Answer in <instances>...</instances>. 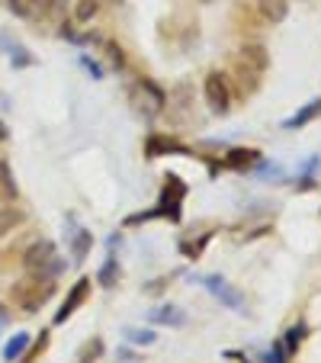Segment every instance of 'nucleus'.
I'll list each match as a JSON object with an SVG mask.
<instances>
[{"mask_svg":"<svg viewBox=\"0 0 321 363\" xmlns=\"http://www.w3.org/2000/svg\"><path fill=\"white\" fill-rule=\"evenodd\" d=\"M87 296H90V277H81V280L71 286V293L64 296V306L55 312V325H64V322H68V318L74 315L77 308L84 306V299H87Z\"/></svg>","mask_w":321,"mask_h":363,"instance_id":"obj_8","label":"nucleus"},{"mask_svg":"<svg viewBox=\"0 0 321 363\" xmlns=\"http://www.w3.org/2000/svg\"><path fill=\"white\" fill-rule=\"evenodd\" d=\"M148 318L154 325H167V328H180V325H186V315H184V308L177 306H161V308H151Z\"/></svg>","mask_w":321,"mask_h":363,"instance_id":"obj_12","label":"nucleus"},{"mask_svg":"<svg viewBox=\"0 0 321 363\" xmlns=\"http://www.w3.org/2000/svg\"><path fill=\"white\" fill-rule=\"evenodd\" d=\"M26 347H29V335H26V331H20V335H13L7 341V347H4V360H7V363L20 360V357L26 354Z\"/></svg>","mask_w":321,"mask_h":363,"instance_id":"obj_17","label":"nucleus"},{"mask_svg":"<svg viewBox=\"0 0 321 363\" xmlns=\"http://www.w3.org/2000/svg\"><path fill=\"white\" fill-rule=\"evenodd\" d=\"M96 13H100V0H77V7H74L77 23H90Z\"/></svg>","mask_w":321,"mask_h":363,"instance_id":"obj_21","label":"nucleus"},{"mask_svg":"<svg viewBox=\"0 0 321 363\" xmlns=\"http://www.w3.org/2000/svg\"><path fill=\"white\" fill-rule=\"evenodd\" d=\"M4 318H7V308H4V306H0V322H4Z\"/></svg>","mask_w":321,"mask_h":363,"instance_id":"obj_30","label":"nucleus"},{"mask_svg":"<svg viewBox=\"0 0 321 363\" xmlns=\"http://www.w3.org/2000/svg\"><path fill=\"white\" fill-rule=\"evenodd\" d=\"M205 4H209V0H205Z\"/></svg>","mask_w":321,"mask_h":363,"instance_id":"obj_31","label":"nucleus"},{"mask_svg":"<svg viewBox=\"0 0 321 363\" xmlns=\"http://www.w3.org/2000/svg\"><path fill=\"white\" fill-rule=\"evenodd\" d=\"M23 16L33 23H58L64 20V0H23Z\"/></svg>","mask_w":321,"mask_h":363,"instance_id":"obj_6","label":"nucleus"},{"mask_svg":"<svg viewBox=\"0 0 321 363\" xmlns=\"http://www.w3.org/2000/svg\"><path fill=\"white\" fill-rule=\"evenodd\" d=\"M106 48H110V62L113 65H116V68H123V48H119V45H106Z\"/></svg>","mask_w":321,"mask_h":363,"instance_id":"obj_27","label":"nucleus"},{"mask_svg":"<svg viewBox=\"0 0 321 363\" xmlns=\"http://www.w3.org/2000/svg\"><path fill=\"white\" fill-rule=\"evenodd\" d=\"M302 337H305V325H293V328L286 331V341H283V344H286L289 354H293V350L302 344Z\"/></svg>","mask_w":321,"mask_h":363,"instance_id":"obj_23","label":"nucleus"},{"mask_svg":"<svg viewBox=\"0 0 321 363\" xmlns=\"http://www.w3.org/2000/svg\"><path fill=\"white\" fill-rule=\"evenodd\" d=\"M203 283L205 289H209L212 296H215V299L222 302V306L225 308H235V312H244V296L238 293V289L232 286V283L225 280V277H219V274H209V277H203Z\"/></svg>","mask_w":321,"mask_h":363,"instance_id":"obj_5","label":"nucleus"},{"mask_svg":"<svg viewBox=\"0 0 321 363\" xmlns=\"http://www.w3.org/2000/svg\"><path fill=\"white\" fill-rule=\"evenodd\" d=\"M203 94H205V103H209L212 113L225 116V113L232 110V87H228V77H225V74H219V71L205 74Z\"/></svg>","mask_w":321,"mask_h":363,"instance_id":"obj_4","label":"nucleus"},{"mask_svg":"<svg viewBox=\"0 0 321 363\" xmlns=\"http://www.w3.org/2000/svg\"><path fill=\"white\" fill-rule=\"evenodd\" d=\"M321 116V96L318 100H308L305 106H302L295 116H289V119H283V129H289V132H295V129H302V125H308L312 119H318Z\"/></svg>","mask_w":321,"mask_h":363,"instance_id":"obj_10","label":"nucleus"},{"mask_svg":"<svg viewBox=\"0 0 321 363\" xmlns=\"http://www.w3.org/2000/svg\"><path fill=\"white\" fill-rule=\"evenodd\" d=\"M123 335H125V341L138 344V347H151V344H157V335L151 328H125Z\"/></svg>","mask_w":321,"mask_h":363,"instance_id":"obj_20","label":"nucleus"},{"mask_svg":"<svg viewBox=\"0 0 321 363\" xmlns=\"http://www.w3.org/2000/svg\"><path fill=\"white\" fill-rule=\"evenodd\" d=\"M7 7L13 10V13H20V16H23V0H7Z\"/></svg>","mask_w":321,"mask_h":363,"instance_id":"obj_28","label":"nucleus"},{"mask_svg":"<svg viewBox=\"0 0 321 363\" xmlns=\"http://www.w3.org/2000/svg\"><path fill=\"white\" fill-rule=\"evenodd\" d=\"M184 196H186V184L177 174H167V186H164V193H161V209H154V216H171V219L177 222Z\"/></svg>","mask_w":321,"mask_h":363,"instance_id":"obj_7","label":"nucleus"},{"mask_svg":"<svg viewBox=\"0 0 321 363\" xmlns=\"http://www.w3.org/2000/svg\"><path fill=\"white\" fill-rule=\"evenodd\" d=\"M103 354V341L100 337H94L90 344H84V350H81V357H77V363H96V357Z\"/></svg>","mask_w":321,"mask_h":363,"instance_id":"obj_22","label":"nucleus"},{"mask_svg":"<svg viewBox=\"0 0 321 363\" xmlns=\"http://www.w3.org/2000/svg\"><path fill=\"white\" fill-rule=\"evenodd\" d=\"M10 52H13V55H10V58H13V68H29V65L35 62L33 55H26V48H23V45H13Z\"/></svg>","mask_w":321,"mask_h":363,"instance_id":"obj_24","label":"nucleus"},{"mask_svg":"<svg viewBox=\"0 0 321 363\" xmlns=\"http://www.w3.org/2000/svg\"><path fill=\"white\" fill-rule=\"evenodd\" d=\"M55 293V280H45V277H23V280L13 283L10 289V299H13L16 308L23 312H39V306H45Z\"/></svg>","mask_w":321,"mask_h":363,"instance_id":"obj_2","label":"nucleus"},{"mask_svg":"<svg viewBox=\"0 0 321 363\" xmlns=\"http://www.w3.org/2000/svg\"><path fill=\"white\" fill-rule=\"evenodd\" d=\"M0 138H7V125L0 123Z\"/></svg>","mask_w":321,"mask_h":363,"instance_id":"obj_29","label":"nucleus"},{"mask_svg":"<svg viewBox=\"0 0 321 363\" xmlns=\"http://www.w3.org/2000/svg\"><path fill=\"white\" fill-rule=\"evenodd\" d=\"M23 267H26L29 277H45V280H58L62 277V270L68 267L64 264V257H58V247L55 241H35L33 247H29L26 254H23Z\"/></svg>","mask_w":321,"mask_h":363,"instance_id":"obj_1","label":"nucleus"},{"mask_svg":"<svg viewBox=\"0 0 321 363\" xmlns=\"http://www.w3.org/2000/svg\"><path fill=\"white\" fill-rule=\"evenodd\" d=\"M68 245H71V257H74L77 264L87 257V251H90V245H94V235L87 232V228H81V225H74L68 232Z\"/></svg>","mask_w":321,"mask_h":363,"instance_id":"obj_11","label":"nucleus"},{"mask_svg":"<svg viewBox=\"0 0 321 363\" xmlns=\"http://www.w3.org/2000/svg\"><path fill=\"white\" fill-rule=\"evenodd\" d=\"M132 103H135V110L142 113V116L154 119L164 113V103H167V94L161 87H157L154 81H148V77H142V81L132 87Z\"/></svg>","mask_w":321,"mask_h":363,"instance_id":"obj_3","label":"nucleus"},{"mask_svg":"<svg viewBox=\"0 0 321 363\" xmlns=\"http://www.w3.org/2000/svg\"><path fill=\"white\" fill-rule=\"evenodd\" d=\"M81 65H84V68H87V71H90V74H94V81H100V77H103V68H100V65H96V62H94V58L81 55Z\"/></svg>","mask_w":321,"mask_h":363,"instance_id":"obj_26","label":"nucleus"},{"mask_svg":"<svg viewBox=\"0 0 321 363\" xmlns=\"http://www.w3.org/2000/svg\"><path fill=\"white\" fill-rule=\"evenodd\" d=\"M167 151H177V155H186L184 145H177L174 138H161V135H151L148 138V158H157V155H167Z\"/></svg>","mask_w":321,"mask_h":363,"instance_id":"obj_16","label":"nucleus"},{"mask_svg":"<svg viewBox=\"0 0 321 363\" xmlns=\"http://www.w3.org/2000/svg\"><path fill=\"white\" fill-rule=\"evenodd\" d=\"M116 280H119V261H116V254H110V257L103 261L100 274H96V283H100V286H106V289H110Z\"/></svg>","mask_w":321,"mask_h":363,"instance_id":"obj_18","label":"nucleus"},{"mask_svg":"<svg viewBox=\"0 0 321 363\" xmlns=\"http://www.w3.org/2000/svg\"><path fill=\"white\" fill-rule=\"evenodd\" d=\"M257 161H260V151H254V148H235V151H228L225 164L232 167V171H247V167H254Z\"/></svg>","mask_w":321,"mask_h":363,"instance_id":"obj_14","label":"nucleus"},{"mask_svg":"<svg viewBox=\"0 0 321 363\" xmlns=\"http://www.w3.org/2000/svg\"><path fill=\"white\" fill-rule=\"evenodd\" d=\"M289 360V350H286V344H274V350L266 354V363H286Z\"/></svg>","mask_w":321,"mask_h":363,"instance_id":"obj_25","label":"nucleus"},{"mask_svg":"<svg viewBox=\"0 0 321 363\" xmlns=\"http://www.w3.org/2000/svg\"><path fill=\"white\" fill-rule=\"evenodd\" d=\"M257 10L266 23H283L289 16V0H257Z\"/></svg>","mask_w":321,"mask_h":363,"instance_id":"obj_13","label":"nucleus"},{"mask_svg":"<svg viewBox=\"0 0 321 363\" xmlns=\"http://www.w3.org/2000/svg\"><path fill=\"white\" fill-rule=\"evenodd\" d=\"M23 222H26V213H23L20 206H4V209H0V238L10 235L13 228H20Z\"/></svg>","mask_w":321,"mask_h":363,"instance_id":"obj_15","label":"nucleus"},{"mask_svg":"<svg viewBox=\"0 0 321 363\" xmlns=\"http://www.w3.org/2000/svg\"><path fill=\"white\" fill-rule=\"evenodd\" d=\"M238 65H244V68L257 71V74H264L266 65H270V55H266V48L257 45V42H247V45L238 48Z\"/></svg>","mask_w":321,"mask_h":363,"instance_id":"obj_9","label":"nucleus"},{"mask_svg":"<svg viewBox=\"0 0 321 363\" xmlns=\"http://www.w3.org/2000/svg\"><path fill=\"white\" fill-rule=\"evenodd\" d=\"M0 199L4 203H13L16 199V184H13V174H10L7 161H0Z\"/></svg>","mask_w":321,"mask_h":363,"instance_id":"obj_19","label":"nucleus"}]
</instances>
